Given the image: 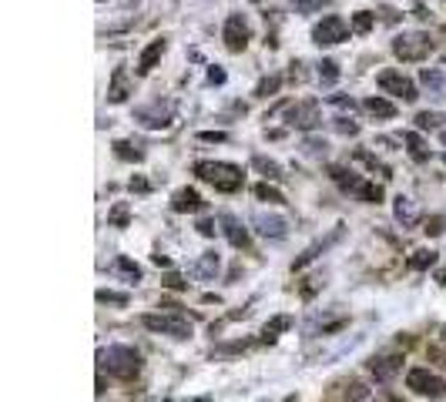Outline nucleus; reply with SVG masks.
<instances>
[{
    "label": "nucleus",
    "instance_id": "obj_8",
    "mask_svg": "<svg viewBox=\"0 0 446 402\" xmlns=\"http://www.w3.org/2000/svg\"><path fill=\"white\" fill-rule=\"evenodd\" d=\"M399 369H403V355L399 352H382V355H372L370 359V372L379 386H389L399 376Z\"/></svg>",
    "mask_w": 446,
    "mask_h": 402
},
{
    "label": "nucleus",
    "instance_id": "obj_43",
    "mask_svg": "<svg viewBox=\"0 0 446 402\" xmlns=\"http://www.w3.org/2000/svg\"><path fill=\"white\" fill-rule=\"evenodd\" d=\"M165 285H168V289H185L181 275H168V278H165Z\"/></svg>",
    "mask_w": 446,
    "mask_h": 402
},
{
    "label": "nucleus",
    "instance_id": "obj_36",
    "mask_svg": "<svg viewBox=\"0 0 446 402\" xmlns=\"http://www.w3.org/2000/svg\"><path fill=\"white\" fill-rule=\"evenodd\" d=\"M292 4H295V11L299 13H312V11H319L326 0H292Z\"/></svg>",
    "mask_w": 446,
    "mask_h": 402
},
{
    "label": "nucleus",
    "instance_id": "obj_46",
    "mask_svg": "<svg viewBox=\"0 0 446 402\" xmlns=\"http://www.w3.org/2000/svg\"><path fill=\"white\" fill-rule=\"evenodd\" d=\"M440 335H443V342H446V326H443V328H440Z\"/></svg>",
    "mask_w": 446,
    "mask_h": 402
},
{
    "label": "nucleus",
    "instance_id": "obj_26",
    "mask_svg": "<svg viewBox=\"0 0 446 402\" xmlns=\"http://www.w3.org/2000/svg\"><path fill=\"white\" fill-rule=\"evenodd\" d=\"M285 328H292V318H289V315H275L272 322H265L262 335H265V339H279V332H285Z\"/></svg>",
    "mask_w": 446,
    "mask_h": 402
},
{
    "label": "nucleus",
    "instance_id": "obj_16",
    "mask_svg": "<svg viewBox=\"0 0 446 402\" xmlns=\"http://www.w3.org/2000/svg\"><path fill=\"white\" fill-rule=\"evenodd\" d=\"M165 38H158V40H151L148 47L141 50V57H138V74H148V71H154V64L161 61V54H165Z\"/></svg>",
    "mask_w": 446,
    "mask_h": 402
},
{
    "label": "nucleus",
    "instance_id": "obj_4",
    "mask_svg": "<svg viewBox=\"0 0 446 402\" xmlns=\"http://www.w3.org/2000/svg\"><path fill=\"white\" fill-rule=\"evenodd\" d=\"M436 50L433 38L430 34H423V30H409V34H399L393 40V54L399 61H423V57H430Z\"/></svg>",
    "mask_w": 446,
    "mask_h": 402
},
{
    "label": "nucleus",
    "instance_id": "obj_13",
    "mask_svg": "<svg viewBox=\"0 0 446 402\" xmlns=\"http://www.w3.org/2000/svg\"><path fill=\"white\" fill-rule=\"evenodd\" d=\"M252 225H255V231H258V235L275 239V241H282L285 235H289V222H285V218H279V214L258 212V214H252Z\"/></svg>",
    "mask_w": 446,
    "mask_h": 402
},
{
    "label": "nucleus",
    "instance_id": "obj_42",
    "mask_svg": "<svg viewBox=\"0 0 446 402\" xmlns=\"http://www.w3.org/2000/svg\"><path fill=\"white\" fill-rule=\"evenodd\" d=\"M198 138L202 141H225V134H222V131H202Z\"/></svg>",
    "mask_w": 446,
    "mask_h": 402
},
{
    "label": "nucleus",
    "instance_id": "obj_33",
    "mask_svg": "<svg viewBox=\"0 0 446 402\" xmlns=\"http://www.w3.org/2000/svg\"><path fill=\"white\" fill-rule=\"evenodd\" d=\"M433 262H436L433 251H416V255L409 258V268H430Z\"/></svg>",
    "mask_w": 446,
    "mask_h": 402
},
{
    "label": "nucleus",
    "instance_id": "obj_24",
    "mask_svg": "<svg viewBox=\"0 0 446 402\" xmlns=\"http://www.w3.org/2000/svg\"><path fill=\"white\" fill-rule=\"evenodd\" d=\"M396 218L403 222V225H413L416 222V205H413V198H396Z\"/></svg>",
    "mask_w": 446,
    "mask_h": 402
},
{
    "label": "nucleus",
    "instance_id": "obj_47",
    "mask_svg": "<svg viewBox=\"0 0 446 402\" xmlns=\"http://www.w3.org/2000/svg\"><path fill=\"white\" fill-rule=\"evenodd\" d=\"M440 141H443V144H446V131H443V134H440Z\"/></svg>",
    "mask_w": 446,
    "mask_h": 402
},
{
    "label": "nucleus",
    "instance_id": "obj_12",
    "mask_svg": "<svg viewBox=\"0 0 446 402\" xmlns=\"http://www.w3.org/2000/svg\"><path fill=\"white\" fill-rule=\"evenodd\" d=\"M171 114H175V104H171V100H165V104H161V100H151L148 108H138L135 117H138L144 127H168L171 125Z\"/></svg>",
    "mask_w": 446,
    "mask_h": 402
},
{
    "label": "nucleus",
    "instance_id": "obj_31",
    "mask_svg": "<svg viewBox=\"0 0 446 402\" xmlns=\"http://www.w3.org/2000/svg\"><path fill=\"white\" fill-rule=\"evenodd\" d=\"M372 24H376V17H372L370 11H359L356 17H353V30H356V34H366V30H372Z\"/></svg>",
    "mask_w": 446,
    "mask_h": 402
},
{
    "label": "nucleus",
    "instance_id": "obj_45",
    "mask_svg": "<svg viewBox=\"0 0 446 402\" xmlns=\"http://www.w3.org/2000/svg\"><path fill=\"white\" fill-rule=\"evenodd\" d=\"M131 191H148V181H141V178H135V181H131Z\"/></svg>",
    "mask_w": 446,
    "mask_h": 402
},
{
    "label": "nucleus",
    "instance_id": "obj_9",
    "mask_svg": "<svg viewBox=\"0 0 446 402\" xmlns=\"http://www.w3.org/2000/svg\"><path fill=\"white\" fill-rule=\"evenodd\" d=\"M222 38H225V47L235 50V54L248 47L252 27H248V21H245V13H231L229 21H225V30H222Z\"/></svg>",
    "mask_w": 446,
    "mask_h": 402
},
{
    "label": "nucleus",
    "instance_id": "obj_27",
    "mask_svg": "<svg viewBox=\"0 0 446 402\" xmlns=\"http://www.w3.org/2000/svg\"><path fill=\"white\" fill-rule=\"evenodd\" d=\"M403 141L409 144V154H413L416 161H426V158H430V151H426V144H423V138H420V134H413V131H406V134H403Z\"/></svg>",
    "mask_w": 446,
    "mask_h": 402
},
{
    "label": "nucleus",
    "instance_id": "obj_20",
    "mask_svg": "<svg viewBox=\"0 0 446 402\" xmlns=\"http://www.w3.org/2000/svg\"><path fill=\"white\" fill-rule=\"evenodd\" d=\"M222 225H225V239H229L235 248H245V245H248V231H245L231 214H222Z\"/></svg>",
    "mask_w": 446,
    "mask_h": 402
},
{
    "label": "nucleus",
    "instance_id": "obj_22",
    "mask_svg": "<svg viewBox=\"0 0 446 402\" xmlns=\"http://www.w3.org/2000/svg\"><path fill=\"white\" fill-rule=\"evenodd\" d=\"M343 399L345 402H366L370 399V389H366V382H359V379H349L343 389Z\"/></svg>",
    "mask_w": 446,
    "mask_h": 402
},
{
    "label": "nucleus",
    "instance_id": "obj_30",
    "mask_svg": "<svg viewBox=\"0 0 446 402\" xmlns=\"http://www.w3.org/2000/svg\"><path fill=\"white\" fill-rule=\"evenodd\" d=\"M255 198L258 201H268V205H282V191H275V188H268L265 181H262V185H255Z\"/></svg>",
    "mask_w": 446,
    "mask_h": 402
},
{
    "label": "nucleus",
    "instance_id": "obj_3",
    "mask_svg": "<svg viewBox=\"0 0 446 402\" xmlns=\"http://www.w3.org/2000/svg\"><path fill=\"white\" fill-rule=\"evenodd\" d=\"M329 175H332V181H336L343 191H349L353 198L370 201V205L382 201V188H379V185H372V181H366V178H359L356 171H349V168H343V164H332Z\"/></svg>",
    "mask_w": 446,
    "mask_h": 402
},
{
    "label": "nucleus",
    "instance_id": "obj_41",
    "mask_svg": "<svg viewBox=\"0 0 446 402\" xmlns=\"http://www.w3.org/2000/svg\"><path fill=\"white\" fill-rule=\"evenodd\" d=\"M336 127H339L343 134H356V131H359V127L353 125V121H345V117H339V125H336Z\"/></svg>",
    "mask_w": 446,
    "mask_h": 402
},
{
    "label": "nucleus",
    "instance_id": "obj_34",
    "mask_svg": "<svg viewBox=\"0 0 446 402\" xmlns=\"http://www.w3.org/2000/svg\"><path fill=\"white\" fill-rule=\"evenodd\" d=\"M436 125H440V114H430V111L416 114V127H423V131H426V127H436Z\"/></svg>",
    "mask_w": 446,
    "mask_h": 402
},
{
    "label": "nucleus",
    "instance_id": "obj_28",
    "mask_svg": "<svg viewBox=\"0 0 446 402\" xmlns=\"http://www.w3.org/2000/svg\"><path fill=\"white\" fill-rule=\"evenodd\" d=\"M319 81H322L326 88H332V84L339 81V64H336V61H322V64H319Z\"/></svg>",
    "mask_w": 446,
    "mask_h": 402
},
{
    "label": "nucleus",
    "instance_id": "obj_39",
    "mask_svg": "<svg viewBox=\"0 0 446 402\" xmlns=\"http://www.w3.org/2000/svg\"><path fill=\"white\" fill-rule=\"evenodd\" d=\"M306 151L309 154H326V141H316V138L306 141Z\"/></svg>",
    "mask_w": 446,
    "mask_h": 402
},
{
    "label": "nucleus",
    "instance_id": "obj_19",
    "mask_svg": "<svg viewBox=\"0 0 446 402\" xmlns=\"http://www.w3.org/2000/svg\"><path fill=\"white\" fill-rule=\"evenodd\" d=\"M111 272H115L118 278H125V282H135V285L141 282V268L131 262V258H125V255H118L115 262H111Z\"/></svg>",
    "mask_w": 446,
    "mask_h": 402
},
{
    "label": "nucleus",
    "instance_id": "obj_7",
    "mask_svg": "<svg viewBox=\"0 0 446 402\" xmlns=\"http://www.w3.org/2000/svg\"><path fill=\"white\" fill-rule=\"evenodd\" d=\"M345 34H349V27L339 13H329V17H322L316 27H312V40H316L319 47L322 44H343Z\"/></svg>",
    "mask_w": 446,
    "mask_h": 402
},
{
    "label": "nucleus",
    "instance_id": "obj_21",
    "mask_svg": "<svg viewBox=\"0 0 446 402\" xmlns=\"http://www.w3.org/2000/svg\"><path fill=\"white\" fill-rule=\"evenodd\" d=\"M366 111L376 117H396V104L386 98H366Z\"/></svg>",
    "mask_w": 446,
    "mask_h": 402
},
{
    "label": "nucleus",
    "instance_id": "obj_14",
    "mask_svg": "<svg viewBox=\"0 0 446 402\" xmlns=\"http://www.w3.org/2000/svg\"><path fill=\"white\" fill-rule=\"evenodd\" d=\"M420 81L433 98H440V100L446 98V67H426V71L420 74Z\"/></svg>",
    "mask_w": 446,
    "mask_h": 402
},
{
    "label": "nucleus",
    "instance_id": "obj_37",
    "mask_svg": "<svg viewBox=\"0 0 446 402\" xmlns=\"http://www.w3.org/2000/svg\"><path fill=\"white\" fill-rule=\"evenodd\" d=\"M108 222H111V225H127V205H118L115 212L108 214Z\"/></svg>",
    "mask_w": 446,
    "mask_h": 402
},
{
    "label": "nucleus",
    "instance_id": "obj_25",
    "mask_svg": "<svg viewBox=\"0 0 446 402\" xmlns=\"http://www.w3.org/2000/svg\"><path fill=\"white\" fill-rule=\"evenodd\" d=\"M108 100H111V104H121V100H127L125 71H121V67H118V71H115V81H111V91H108Z\"/></svg>",
    "mask_w": 446,
    "mask_h": 402
},
{
    "label": "nucleus",
    "instance_id": "obj_2",
    "mask_svg": "<svg viewBox=\"0 0 446 402\" xmlns=\"http://www.w3.org/2000/svg\"><path fill=\"white\" fill-rule=\"evenodd\" d=\"M98 359L118 379H135L141 372V355L131 345H108V349L98 352Z\"/></svg>",
    "mask_w": 446,
    "mask_h": 402
},
{
    "label": "nucleus",
    "instance_id": "obj_11",
    "mask_svg": "<svg viewBox=\"0 0 446 402\" xmlns=\"http://www.w3.org/2000/svg\"><path fill=\"white\" fill-rule=\"evenodd\" d=\"M285 121H289V127L312 131V127L322 121V117H319V104L316 100H299V104H292V108L285 111Z\"/></svg>",
    "mask_w": 446,
    "mask_h": 402
},
{
    "label": "nucleus",
    "instance_id": "obj_44",
    "mask_svg": "<svg viewBox=\"0 0 446 402\" xmlns=\"http://www.w3.org/2000/svg\"><path fill=\"white\" fill-rule=\"evenodd\" d=\"M208 81H212V84H222V81H225V74H222V71H215V67H212V71H208Z\"/></svg>",
    "mask_w": 446,
    "mask_h": 402
},
{
    "label": "nucleus",
    "instance_id": "obj_38",
    "mask_svg": "<svg viewBox=\"0 0 446 402\" xmlns=\"http://www.w3.org/2000/svg\"><path fill=\"white\" fill-rule=\"evenodd\" d=\"M430 359H433V362H440L446 369V345H433V349H430Z\"/></svg>",
    "mask_w": 446,
    "mask_h": 402
},
{
    "label": "nucleus",
    "instance_id": "obj_10",
    "mask_svg": "<svg viewBox=\"0 0 446 402\" xmlns=\"http://www.w3.org/2000/svg\"><path fill=\"white\" fill-rule=\"evenodd\" d=\"M379 88L386 91V94L403 98V100H416V98H420V94H416V84H413L403 71H382V74H379Z\"/></svg>",
    "mask_w": 446,
    "mask_h": 402
},
{
    "label": "nucleus",
    "instance_id": "obj_29",
    "mask_svg": "<svg viewBox=\"0 0 446 402\" xmlns=\"http://www.w3.org/2000/svg\"><path fill=\"white\" fill-rule=\"evenodd\" d=\"M115 154L125 158V161H141V158H144V151H138V144H131V141H118Z\"/></svg>",
    "mask_w": 446,
    "mask_h": 402
},
{
    "label": "nucleus",
    "instance_id": "obj_5",
    "mask_svg": "<svg viewBox=\"0 0 446 402\" xmlns=\"http://www.w3.org/2000/svg\"><path fill=\"white\" fill-rule=\"evenodd\" d=\"M141 326L148 332H158V335H171V339H191V322H185L181 315H141Z\"/></svg>",
    "mask_w": 446,
    "mask_h": 402
},
{
    "label": "nucleus",
    "instance_id": "obj_1",
    "mask_svg": "<svg viewBox=\"0 0 446 402\" xmlns=\"http://www.w3.org/2000/svg\"><path fill=\"white\" fill-rule=\"evenodd\" d=\"M195 175L202 178V181H208L215 191H225V195H231V191H239L245 185L242 168L229 161H198L195 164Z\"/></svg>",
    "mask_w": 446,
    "mask_h": 402
},
{
    "label": "nucleus",
    "instance_id": "obj_18",
    "mask_svg": "<svg viewBox=\"0 0 446 402\" xmlns=\"http://www.w3.org/2000/svg\"><path fill=\"white\" fill-rule=\"evenodd\" d=\"M218 268H222V258H218V251H205L202 258L195 262V268H191V272H195L198 278H215Z\"/></svg>",
    "mask_w": 446,
    "mask_h": 402
},
{
    "label": "nucleus",
    "instance_id": "obj_17",
    "mask_svg": "<svg viewBox=\"0 0 446 402\" xmlns=\"http://www.w3.org/2000/svg\"><path fill=\"white\" fill-rule=\"evenodd\" d=\"M171 208H175V212H205V201H202V195H198V191L181 188V191H175Z\"/></svg>",
    "mask_w": 446,
    "mask_h": 402
},
{
    "label": "nucleus",
    "instance_id": "obj_32",
    "mask_svg": "<svg viewBox=\"0 0 446 402\" xmlns=\"http://www.w3.org/2000/svg\"><path fill=\"white\" fill-rule=\"evenodd\" d=\"M279 88H282V77L272 74V77H265V81H262V84L255 88V94H258V98H268V94H275Z\"/></svg>",
    "mask_w": 446,
    "mask_h": 402
},
{
    "label": "nucleus",
    "instance_id": "obj_6",
    "mask_svg": "<svg viewBox=\"0 0 446 402\" xmlns=\"http://www.w3.org/2000/svg\"><path fill=\"white\" fill-rule=\"evenodd\" d=\"M406 386L416 392V396H426V399H443L446 396L443 376H436V372H430V369H409Z\"/></svg>",
    "mask_w": 446,
    "mask_h": 402
},
{
    "label": "nucleus",
    "instance_id": "obj_15",
    "mask_svg": "<svg viewBox=\"0 0 446 402\" xmlns=\"http://www.w3.org/2000/svg\"><path fill=\"white\" fill-rule=\"evenodd\" d=\"M339 235H343V225H336V228H332V231H329V239L316 241V245H312V248H306V251H302V255H299V258H295V265H292V268H306V265L312 262V258H319V255H322V251L329 248L332 241H339Z\"/></svg>",
    "mask_w": 446,
    "mask_h": 402
},
{
    "label": "nucleus",
    "instance_id": "obj_40",
    "mask_svg": "<svg viewBox=\"0 0 446 402\" xmlns=\"http://www.w3.org/2000/svg\"><path fill=\"white\" fill-rule=\"evenodd\" d=\"M198 231H202L205 239H212V235H215V222H208V218H202V222H198Z\"/></svg>",
    "mask_w": 446,
    "mask_h": 402
},
{
    "label": "nucleus",
    "instance_id": "obj_35",
    "mask_svg": "<svg viewBox=\"0 0 446 402\" xmlns=\"http://www.w3.org/2000/svg\"><path fill=\"white\" fill-rule=\"evenodd\" d=\"M98 302H111V305H127V295H121V292H98Z\"/></svg>",
    "mask_w": 446,
    "mask_h": 402
},
{
    "label": "nucleus",
    "instance_id": "obj_23",
    "mask_svg": "<svg viewBox=\"0 0 446 402\" xmlns=\"http://www.w3.org/2000/svg\"><path fill=\"white\" fill-rule=\"evenodd\" d=\"M252 164L262 171V175L268 178V181H279L282 178V168H279V161H272V158H262V154H255L252 158Z\"/></svg>",
    "mask_w": 446,
    "mask_h": 402
}]
</instances>
